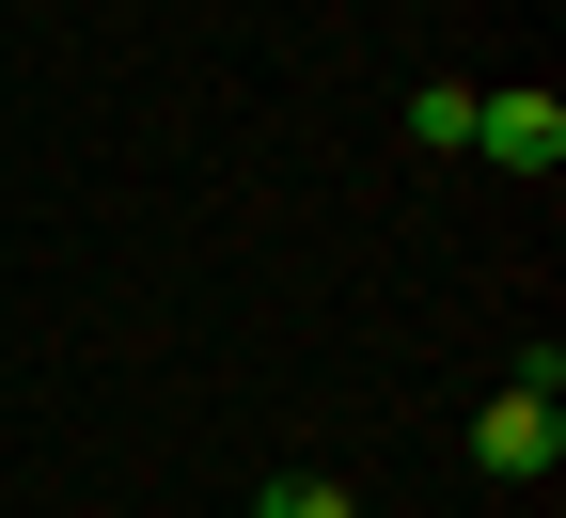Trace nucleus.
Here are the masks:
<instances>
[{"instance_id":"obj_3","label":"nucleus","mask_w":566,"mask_h":518,"mask_svg":"<svg viewBox=\"0 0 566 518\" xmlns=\"http://www.w3.org/2000/svg\"><path fill=\"white\" fill-rule=\"evenodd\" d=\"M409 141H441V158H472V80H424V95H409Z\"/></svg>"},{"instance_id":"obj_1","label":"nucleus","mask_w":566,"mask_h":518,"mask_svg":"<svg viewBox=\"0 0 566 518\" xmlns=\"http://www.w3.org/2000/svg\"><path fill=\"white\" fill-rule=\"evenodd\" d=\"M551 456H566V361L535 346V361H520V378H504V393H488V409H472V472H504V487H535Z\"/></svg>"},{"instance_id":"obj_4","label":"nucleus","mask_w":566,"mask_h":518,"mask_svg":"<svg viewBox=\"0 0 566 518\" xmlns=\"http://www.w3.org/2000/svg\"><path fill=\"white\" fill-rule=\"evenodd\" d=\"M252 518H363V503H346L331 472H268V503H252Z\"/></svg>"},{"instance_id":"obj_2","label":"nucleus","mask_w":566,"mask_h":518,"mask_svg":"<svg viewBox=\"0 0 566 518\" xmlns=\"http://www.w3.org/2000/svg\"><path fill=\"white\" fill-rule=\"evenodd\" d=\"M472 158H504V173H566V95H551V80L472 95Z\"/></svg>"}]
</instances>
